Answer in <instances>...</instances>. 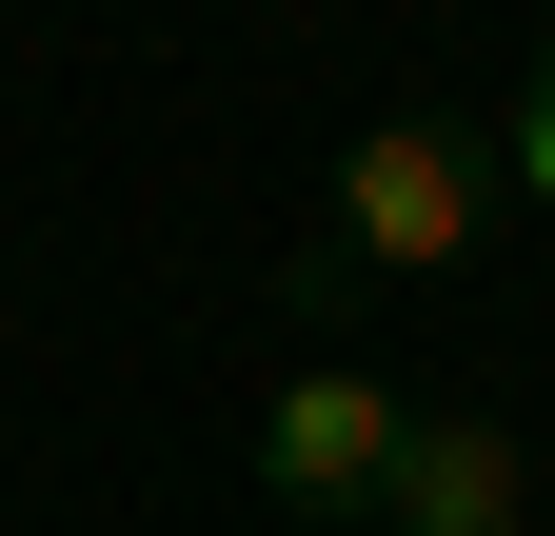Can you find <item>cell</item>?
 Wrapping results in <instances>:
<instances>
[{
	"label": "cell",
	"instance_id": "obj_3",
	"mask_svg": "<svg viewBox=\"0 0 555 536\" xmlns=\"http://www.w3.org/2000/svg\"><path fill=\"white\" fill-rule=\"evenodd\" d=\"M516 516H535L516 418H416V437H397V477H377V536H516Z\"/></svg>",
	"mask_w": 555,
	"mask_h": 536
},
{
	"label": "cell",
	"instance_id": "obj_2",
	"mask_svg": "<svg viewBox=\"0 0 555 536\" xmlns=\"http://www.w3.org/2000/svg\"><path fill=\"white\" fill-rule=\"evenodd\" d=\"M397 437H416V397H397L377 358H298V378L258 397V497H278V516H377Z\"/></svg>",
	"mask_w": 555,
	"mask_h": 536
},
{
	"label": "cell",
	"instance_id": "obj_1",
	"mask_svg": "<svg viewBox=\"0 0 555 536\" xmlns=\"http://www.w3.org/2000/svg\"><path fill=\"white\" fill-rule=\"evenodd\" d=\"M476 239H496V140H456V119L337 140V279H456Z\"/></svg>",
	"mask_w": 555,
	"mask_h": 536
},
{
	"label": "cell",
	"instance_id": "obj_4",
	"mask_svg": "<svg viewBox=\"0 0 555 536\" xmlns=\"http://www.w3.org/2000/svg\"><path fill=\"white\" fill-rule=\"evenodd\" d=\"M496 199H535V219H555V60H535L516 119H496Z\"/></svg>",
	"mask_w": 555,
	"mask_h": 536
}]
</instances>
